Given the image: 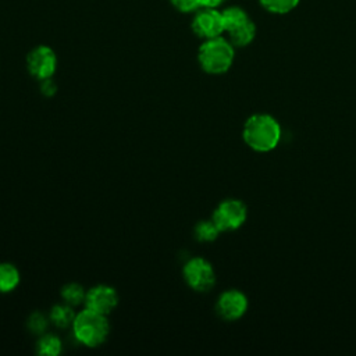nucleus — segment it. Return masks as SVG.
I'll return each mask as SVG.
<instances>
[{
  "label": "nucleus",
  "mask_w": 356,
  "mask_h": 356,
  "mask_svg": "<svg viewBox=\"0 0 356 356\" xmlns=\"http://www.w3.org/2000/svg\"><path fill=\"white\" fill-rule=\"evenodd\" d=\"M248 309L246 296L238 289H228L218 296L216 310L224 320H236L245 314Z\"/></svg>",
  "instance_id": "obj_9"
},
{
  "label": "nucleus",
  "mask_w": 356,
  "mask_h": 356,
  "mask_svg": "<svg viewBox=\"0 0 356 356\" xmlns=\"http://www.w3.org/2000/svg\"><path fill=\"white\" fill-rule=\"evenodd\" d=\"M76 313L74 312V306L68 305V303H58V305H54L50 310V314H49V318L50 321L58 327V328H67V327H71L72 323H74V318H75Z\"/></svg>",
  "instance_id": "obj_11"
},
{
  "label": "nucleus",
  "mask_w": 356,
  "mask_h": 356,
  "mask_svg": "<svg viewBox=\"0 0 356 356\" xmlns=\"http://www.w3.org/2000/svg\"><path fill=\"white\" fill-rule=\"evenodd\" d=\"M170 3L181 13H193L202 7V0H170Z\"/></svg>",
  "instance_id": "obj_19"
},
{
  "label": "nucleus",
  "mask_w": 356,
  "mask_h": 356,
  "mask_svg": "<svg viewBox=\"0 0 356 356\" xmlns=\"http://www.w3.org/2000/svg\"><path fill=\"white\" fill-rule=\"evenodd\" d=\"M191 28L195 35L204 40L221 36V33L224 32L221 11H218L217 8L202 7V10L196 11V14L193 15Z\"/></svg>",
  "instance_id": "obj_7"
},
{
  "label": "nucleus",
  "mask_w": 356,
  "mask_h": 356,
  "mask_svg": "<svg viewBox=\"0 0 356 356\" xmlns=\"http://www.w3.org/2000/svg\"><path fill=\"white\" fill-rule=\"evenodd\" d=\"M234 56L232 43L222 36L206 39L197 50L199 65L207 74L227 72L232 65Z\"/></svg>",
  "instance_id": "obj_3"
},
{
  "label": "nucleus",
  "mask_w": 356,
  "mask_h": 356,
  "mask_svg": "<svg viewBox=\"0 0 356 356\" xmlns=\"http://www.w3.org/2000/svg\"><path fill=\"white\" fill-rule=\"evenodd\" d=\"M83 305L89 310L107 316L118 305V293L113 286L100 284L86 291Z\"/></svg>",
  "instance_id": "obj_8"
},
{
  "label": "nucleus",
  "mask_w": 356,
  "mask_h": 356,
  "mask_svg": "<svg viewBox=\"0 0 356 356\" xmlns=\"http://www.w3.org/2000/svg\"><path fill=\"white\" fill-rule=\"evenodd\" d=\"M263 8L274 14H286L298 7L300 0H259Z\"/></svg>",
  "instance_id": "obj_17"
},
{
  "label": "nucleus",
  "mask_w": 356,
  "mask_h": 356,
  "mask_svg": "<svg viewBox=\"0 0 356 356\" xmlns=\"http://www.w3.org/2000/svg\"><path fill=\"white\" fill-rule=\"evenodd\" d=\"M26 68L32 76L39 81L51 78L57 70V56L46 44L33 47L26 56Z\"/></svg>",
  "instance_id": "obj_5"
},
{
  "label": "nucleus",
  "mask_w": 356,
  "mask_h": 356,
  "mask_svg": "<svg viewBox=\"0 0 356 356\" xmlns=\"http://www.w3.org/2000/svg\"><path fill=\"white\" fill-rule=\"evenodd\" d=\"M221 15H222V22H224V32H229L231 29L239 26L241 24H243L249 19L248 13L238 6L224 8L221 11Z\"/></svg>",
  "instance_id": "obj_14"
},
{
  "label": "nucleus",
  "mask_w": 356,
  "mask_h": 356,
  "mask_svg": "<svg viewBox=\"0 0 356 356\" xmlns=\"http://www.w3.org/2000/svg\"><path fill=\"white\" fill-rule=\"evenodd\" d=\"M242 136L245 143L253 150L268 152L278 145L281 127L271 115L254 114L246 120Z\"/></svg>",
  "instance_id": "obj_1"
},
{
  "label": "nucleus",
  "mask_w": 356,
  "mask_h": 356,
  "mask_svg": "<svg viewBox=\"0 0 356 356\" xmlns=\"http://www.w3.org/2000/svg\"><path fill=\"white\" fill-rule=\"evenodd\" d=\"M195 238L200 242H211L221 232L213 220H203L195 225Z\"/></svg>",
  "instance_id": "obj_16"
},
{
  "label": "nucleus",
  "mask_w": 356,
  "mask_h": 356,
  "mask_svg": "<svg viewBox=\"0 0 356 356\" xmlns=\"http://www.w3.org/2000/svg\"><path fill=\"white\" fill-rule=\"evenodd\" d=\"M185 282L196 292H207L216 284V273L213 266L203 257L189 259L182 268Z\"/></svg>",
  "instance_id": "obj_4"
},
{
  "label": "nucleus",
  "mask_w": 356,
  "mask_h": 356,
  "mask_svg": "<svg viewBox=\"0 0 356 356\" xmlns=\"http://www.w3.org/2000/svg\"><path fill=\"white\" fill-rule=\"evenodd\" d=\"M49 320L43 313L40 312H33L29 317H28V321H26V325L29 328L31 332H33L35 335H42L44 334L47 325H49Z\"/></svg>",
  "instance_id": "obj_18"
},
{
  "label": "nucleus",
  "mask_w": 356,
  "mask_h": 356,
  "mask_svg": "<svg viewBox=\"0 0 356 356\" xmlns=\"http://www.w3.org/2000/svg\"><path fill=\"white\" fill-rule=\"evenodd\" d=\"M225 0H202V7L206 8H218Z\"/></svg>",
  "instance_id": "obj_21"
},
{
  "label": "nucleus",
  "mask_w": 356,
  "mask_h": 356,
  "mask_svg": "<svg viewBox=\"0 0 356 356\" xmlns=\"http://www.w3.org/2000/svg\"><path fill=\"white\" fill-rule=\"evenodd\" d=\"M228 33V40L232 43L234 47H243L248 46L256 36V25L249 18L246 22L241 24L239 26L231 29Z\"/></svg>",
  "instance_id": "obj_10"
},
{
  "label": "nucleus",
  "mask_w": 356,
  "mask_h": 356,
  "mask_svg": "<svg viewBox=\"0 0 356 356\" xmlns=\"http://www.w3.org/2000/svg\"><path fill=\"white\" fill-rule=\"evenodd\" d=\"M61 339L54 334H42L36 342V352L43 356H57L63 346Z\"/></svg>",
  "instance_id": "obj_13"
},
{
  "label": "nucleus",
  "mask_w": 356,
  "mask_h": 356,
  "mask_svg": "<svg viewBox=\"0 0 356 356\" xmlns=\"http://www.w3.org/2000/svg\"><path fill=\"white\" fill-rule=\"evenodd\" d=\"M61 298L65 303L71 305V306H79L85 302V296H86V291L83 289L82 285L76 284V282H70L65 284L61 288Z\"/></svg>",
  "instance_id": "obj_15"
},
{
  "label": "nucleus",
  "mask_w": 356,
  "mask_h": 356,
  "mask_svg": "<svg viewBox=\"0 0 356 356\" xmlns=\"http://www.w3.org/2000/svg\"><path fill=\"white\" fill-rule=\"evenodd\" d=\"M21 275L18 268L11 263H0V292L14 291L19 284Z\"/></svg>",
  "instance_id": "obj_12"
},
{
  "label": "nucleus",
  "mask_w": 356,
  "mask_h": 356,
  "mask_svg": "<svg viewBox=\"0 0 356 356\" xmlns=\"http://www.w3.org/2000/svg\"><path fill=\"white\" fill-rule=\"evenodd\" d=\"M211 220L220 231L236 229L246 220V206L238 199H227L216 207Z\"/></svg>",
  "instance_id": "obj_6"
},
{
  "label": "nucleus",
  "mask_w": 356,
  "mask_h": 356,
  "mask_svg": "<svg viewBox=\"0 0 356 356\" xmlns=\"http://www.w3.org/2000/svg\"><path fill=\"white\" fill-rule=\"evenodd\" d=\"M71 327L75 339L88 348H96L102 345L107 339L110 331L107 316L86 307L76 313Z\"/></svg>",
  "instance_id": "obj_2"
},
{
  "label": "nucleus",
  "mask_w": 356,
  "mask_h": 356,
  "mask_svg": "<svg viewBox=\"0 0 356 356\" xmlns=\"http://www.w3.org/2000/svg\"><path fill=\"white\" fill-rule=\"evenodd\" d=\"M40 92H42L44 96H47V97L53 96V95L57 92L56 82H54L51 78H47V79L40 81Z\"/></svg>",
  "instance_id": "obj_20"
}]
</instances>
